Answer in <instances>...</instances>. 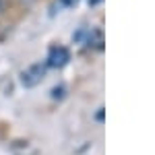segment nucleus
<instances>
[{
  "instance_id": "obj_3",
  "label": "nucleus",
  "mask_w": 155,
  "mask_h": 155,
  "mask_svg": "<svg viewBox=\"0 0 155 155\" xmlns=\"http://www.w3.org/2000/svg\"><path fill=\"white\" fill-rule=\"evenodd\" d=\"M64 91H66V89H64V85L54 87V89H52V97H54V99H62V97H64Z\"/></svg>"
},
{
  "instance_id": "obj_5",
  "label": "nucleus",
  "mask_w": 155,
  "mask_h": 155,
  "mask_svg": "<svg viewBox=\"0 0 155 155\" xmlns=\"http://www.w3.org/2000/svg\"><path fill=\"white\" fill-rule=\"evenodd\" d=\"M23 2H27V4H29V2H33V0H23Z\"/></svg>"
},
{
  "instance_id": "obj_2",
  "label": "nucleus",
  "mask_w": 155,
  "mask_h": 155,
  "mask_svg": "<svg viewBox=\"0 0 155 155\" xmlns=\"http://www.w3.org/2000/svg\"><path fill=\"white\" fill-rule=\"evenodd\" d=\"M71 60V52L66 46H52L48 50V58H46V66L48 68H62L66 66Z\"/></svg>"
},
{
  "instance_id": "obj_4",
  "label": "nucleus",
  "mask_w": 155,
  "mask_h": 155,
  "mask_svg": "<svg viewBox=\"0 0 155 155\" xmlns=\"http://www.w3.org/2000/svg\"><path fill=\"white\" fill-rule=\"evenodd\" d=\"M99 2H101V0H89V4H91V6H95V4H99Z\"/></svg>"
},
{
  "instance_id": "obj_1",
  "label": "nucleus",
  "mask_w": 155,
  "mask_h": 155,
  "mask_svg": "<svg viewBox=\"0 0 155 155\" xmlns=\"http://www.w3.org/2000/svg\"><path fill=\"white\" fill-rule=\"evenodd\" d=\"M46 72H48V66H46V62H35V64H31L27 71H23L21 74V83L25 87H35L44 81V77H46Z\"/></svg>"
}]
</instances>
